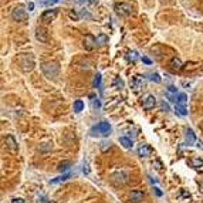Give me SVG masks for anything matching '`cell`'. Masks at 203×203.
Instances as JSON below:
<instances>
[{
  "mask_svg": "<svg viewBox=\"0 0 203 203\" xmlns=\"http://www.w3.org/2000/svg\"><path fill=\"white\" fill-rule=\"evenodd\" d=\"M185 133H186V143L187 145H192V143L196 141V135L193 133V131L190 129V128H187V129L185 131Z\"/></svg>",
  "mask_w": 203,
  "mask_h": 203,
  "instance_id": "5bb4252c",
  "label": "cell"
},
{
  "mask_svg": "<svg viewBox=\"0 0 203 203\" xmlns=\"http://www.w3.org/2000/svg\"><path fill=\"white\" fill-rule=\"evenodd\" d=\"M19 63H20V68L24 71V73L31 71L34 68V61H33V57L31 56H23Z\"/></svg>",
  "mask_w": 203,
  "mask_h": 203,
  "instance_id": "5b68a950",
  "label": "cell"
},
{
  "mask_svg": "<svg viewBox=\"0 0 203 203\" xmlns=\"http://www.w3.org/2000/svg\"><path fill=\"white\" fill-rule=\"evenodd\" d=\"M176 98H178L176 104H180V105H183V107H186V104H187V95L186 94H178Z\"/></svg>",
  "mask_w": 203,
  "mask_h": 203,
  "instance_id": "d6986e66",
  "label": "cell"
},
{
  "mask_svg": "<svg viewBox=\"0 0 203 203\" xmlns=\"http://www.w3.org/2000/svg\"><path fill=\"white\" fill-rule=\"evenodd\" d=\"M120 143L124 148H132V145H133L132 139H129V138H127V137H121L120 138Z\"/></svg>",
  "mask_w": 203,
  "mask_h": 203,
  "instance_id": "e0dca14e",
  "label": "cell"
},
{
  "mask_svg": "<svg viewBox=\"0 0 203 203\" xmlns=\"http://www.w3.org/2000/svg\"><path fill=\"white\" fill-rule=\"evenodd\" d=\"M182 61L179 60V58H173L172 61H170V68H172L173 71H178V70H180L182 68Z\"/></svg>",
  "mask_w": 203,
  "mask_h": 203,
  "instance_id": "2e32d148",
  "label": "cell"
},
{
  "mask_svg": "<svg viewBox=\"0 0 203 203\" xmlns=\"http://www.w3.org/2000/svg\"><path fill=\"white\" fill-rule=\"evenodd\" d=\"M56 16H57V10H56V9H48V10L43 11V14H41V21H43L44 24L51 23V21L56 19Z\"/></svg>",
  "mask_w": 203,
  "mask_h": 203,
  "instance_id": "ba28073f",
  "label": "cell"
},
{
  "mask_svg": "<svg viewBox=\"0 0 203 203\" xmlns=\"http://www.w3.org/2000/svg\"><path fill=\"white\" fill-rule=\"evenodd\" d=\"M142 61H143L145 64H151V60L148 58V57H142Z\"/></svg>",
  "mask_w": 203,
  "mask_h": 203,
  "instance_id": "d6a6232c",
  "label": "cell"
},
{
  "mask_svg": "<svg viewBox=\"0 0 203 203\" xmlns=\"http://www.w3.org/2000/svg\"><path fill=\"white\" fill-rule=\"evenodd\" d=\"M153 190H155V193H156V196H162V192H160L159 187L155 186V187H153Z\"/></svg>",
  "mask_w": 203,
  "mask_h": 203,
  "instance_id": "1f68e13d",
  "label": "cell"
},
{
  "mask_svg": "<svg viewBox=\"0 0 203 203\" xmlns=\"http://www.w3.org/2000/svg\"><path fill=\"white\" fill-rule=\"evenodd\" d=\"M97 43H98V44H105V43H107V36H104V34L98 36V37H97Z\"/></svg>",
  "mask_w": 203,
  "mask_h": 203,
  "instance_id": "4316f807",
  "label": "cell"
},
{
  "mask_svg": "<svg viewBox=\"0 0 203 203\" xmlns=\"http://www.w3.org/2000/svg\"><path fill=\"white\" fill-rule=\"evenodd\" d=\"M4 145H6V148L9 151H11V152H16L17 151V142L11 135H7L6 137V139H4Z\"/></svg>",
  "mask_w": 203,
  "mask_h": 203,
  "instance_id": "7c38bea8",
  "label": "cell"
},
{
  "mask_svg": "<svg viewBox=\"0 0 203 203\" xmlns=\"http://www.w3.org/2000/svg\"><path fill=\"white\" fill-rule=\"evenodd\" d=\"M11 19H13L14 21H19V23L24 21V20L27 19V11H26V9H23L21 6L14 7L13 11H11Z\"/></svg>",
  "mask_w": 203,
  "mask_h": 203,
  "instance_id": "277c9868",
  "label": "cell"
},
{
  "mask_svg": "<svg viewBox=\"0 0 203 203\" xmlns=\"http://www.w3.org/2000/svg\"><path fill=\"white\" fill-rule=\"evenodd\" d=\"M128 58H129L131 61H137V60H138V54H137V51H131L129 56H128Z\"/></svg>",
  "mask_w": 203,
  "mask_h": 203,
  "instance_id": "83f0119b",
  "label": "cell"
},
{
  "mask_svg": "<svg viewBox=\"0 0 203 203\" xmlns=\"http://www.w3.org/2000/svg\"><path fill=\"white\" fill-rule=\"evenodd\" d=\"M111 180H112V183L115 186H124V185L128 182V173L125 172V170L120 169L111 176Z\"/></svg>",
  "mask_w": 203,
  "mask_h": 203,
  "instance_id": "3957f363",
  "label": "cell"
},
{
  "mask_svg": "<svg viewBox=\"0 0 203 203\" xmlns=\"http://www.w3.org/2000/svg\"><path fill=\"white\" fill-rule=\"evenodd\" d=\"M189 163H190V166L192 168H202L203 166V159L199 156H193Z\"/></svg>",
  "mask_w": 203,
  "mask_h": 203,
  "instance_id": "9a60e30c",
  "label": "cell"
},
{
  "mask_svg": "<svg viewBox=\"0 0 203 203\" xmlns=\"http://www.w3.org/2000/svg\"><path fill=\"white\" fill-rule=\"evenodd\" d=\"M70 166H71V163H70V162H63V163H60V166H58V170H60V172H65V170L70 169Z\"/></svg>",
  "mask_w": 203,
  "mask_h": 203,
  "instance_id": "d4e9b609",
  "label": "cell"
},
{
  "mask_svg": "<svg viewBox=\"0 0 203 203\" xmlns=\"http://www.w3.org/2000/svg\"><path fill=\"white\" fill-rule=\"evenodd\" d=\"M143 192L142 190H139V189H133V190H131V193H129V200L132 203H138V202H141V200L143 199Z\"/></svg>",
  "mask_w": 203,
  "mask_h": 203,
  "instance_id": "8fae6325",
  "label": "cell"
},
{
  "mask_svg": "<svg viewBox=\"0 0 203 203\" xmlns=\"http://www.w3.org/2000/svg\"><path fill=\"white\" fill-rule=\"evenodd\" d=\"M156 105V98L153 95H147L145 98H143V101H142V107L145 108V110H152L153 107Z\"/></svg>",
  "mask_w": 203,
  "mask_h": 203,
  "instance_id": "9c48e42d",
  "label": "cell"
},
{
  "mask_svg": "<svg viewBox=\"0 0 203 203\" xmlns=\"http://www.w3.org/2000/svg\"><path fill=\"white\" fill-rule=\"evenodd\" d=\"M48 203H54V202H53V200H51V202H48Z\"/></svg>",
  "mask_w": 203,
  "mask_h": 203,
  "instance_id": "74e56055",
  "label": "cell"
},
{
  "mask_svg": "<svg viewBox=\"0 0 203 203\" xmlns=\"http://www.w3.org/2000/svg\"><path fill=\"white\" fill-rule=\"evenodd\" d=\"M175 111H176V114H179L180 117H186L187 115L186 107H183V105H180V104H176V105H175Z\"/></svg>",
  "mask_w": 203,
  "mask_h": 203,
  "instance_id": "ac0fdd59",
  "label": "cell"
},
{
  "mask_svg": "<svg viewBox=\"0 0 203 203\" xmlns=\"http://www.w3.org/2000/svg\"><path fill=\"white\" fill-rule=\"evenodd\" d=\"M141 85H142V80H141L139 77H135L133 81H132V88H133V90H138Z\"/></svg>",
  "mask_w": 203,
  "mask_h": 203,
  "instance_id": "cb8c5ba5",
  "label": "cell"
},
{
  "mask_svg": "<svg viewBox=\"0 0 203 203\" xmlns=\"http://www.w3.org/2000/svg\"><path fill=\"white\" fill-rule=\"evenodd\" d=\"M68 178H70V173H65V175H63V176H58V178H56V179H51L50 183H51V185H56V183H61V182H64V180H67Z\"/></svg>",
  "mask_w": 203,
  "mask_h": 203,
  "instance_id": "ffe728a7",
  "label": "cell"
},
{
  "mask_svg": "<svg viewBox=\"0 0 203 203\" xmlns=\"http://www.w3.org/2000/svg\"><path fill=\"white\" fill-rule=\"evenodd\" d=\"M168 91H169V92H176V88H175V87H172V85H170L169 88H168Z\"/></svg>",
  "mask_w": 203,
  "mask_h": 203,
  "instance_id": "e575fe53",
  "label": "cell"
},
{
  "mask_svg": "<svg viewBox=\"0 0 203 203\" xmlns=\"http://www.w3.org/2000/svg\"><path fill=\"white\" fill-rule=\"evenodd\" d=\"M92 84H94V87H100V84H101V74L100 73H97L95 75H94V81H92Z\"/></svg>",
  "mask_w": 203,
  "mask_h": 203,
  "instance_id": "484cf974",
  "label": "cell"
},
{
  "mask_svg": "<svg viewBox=\"0 0 203 203\" xmlns=\"http://www.w3.org/2000/svg\"><path fill=\"white\" fill-rule=\"evenodd\" d=\"M111 125H110V122H107V121H101L98 125H95V127H92L91 128V135H104V137H107V135H110L111 133Z\"/></svg>",
  "mask_w": 203,
  "mask_h": 203,
  "instance_id": "7a4b0ae2",
  "label": "cell"
},
{
  "mask_svg": "<svg viewBox=\"0 0 203 203\" xmlns=\"http://www.w3.org/2000/svg\"><path fill=\"white\" fill-rule=\"evenodd\" d=\"M83 46H84V48H85L87 51L94 50L95 46H97V38L94 36H91V34H87L85 38H84V41H83Z\"/></svg>",
  "mask_w": 203,
  "mask_h": 203,
  "instance_id": "52a82bcc",
  "label": "cell"
},
{
  "mask_svg": "<svg viewBox=\"0 0 203 203\" xmlns=\"http://www.w3.org/2000/svg\"><path fill=\"white\" fill-rule=\"evenodd\" d=\"M115 11H117V14H120V16H129V14L132 13V6H131L129 3L122 2V3L115 4Z\"/></svg>",
  "mask_w": 203,
  "mask_h": 203,
  "instance_id": "8992f818",
  "label": "cell"
},
{
  "mask_svg": "<svg viewBox=\"0 0 203 203\" xmlns=\"http://www.w3.org/2000/svg\"><path fill=\"white\" fill-rule=\"evenodd\" d=\"M162 108H163V110H169V105L163 102V104H162Z\"/></svg>",
  "mask_w": 203,
  "mask_h": 203,
  "instance_id": "d590c367",
  "label": "cell"
},
{
  "mask_svg": "<svg viewBox=\"0 0 203 203\" xmlns=\"http://www.w3.org/2000/svg\"><path fill=\"white\" fill-rule=\"evenodd\" d=\"M197 147H200L203 149V142H200V141H199V142H197Z\"/></svg>",
  "mask_w": 203,
  "mask_h": 203,
  "instance_id": "8d00e7d4",
  "label": "cell"
},
{
  "mask_svg": "<svg viewBox=\"0 0 203 203\" xmlns=\"http://www.w3.org/2000/svg\"><path fill=\"white\" fill-rule=\"evenodd\" d=\"M101 145H102V147H101V149H102V151H105V149H107V147H108V148L111 147V143H110V142H102V143H101Z\"/></svg>",
  "mask_w": 203,
  "mask_h": 203,
  "instance_id": "f1b7e54d",
  "label": "cell"
},
{
  "mask_svg": "<svg viewBox=\"0 0 203 203\" xmlns=\"http://www.w3.org/2000/svg\"><path fill=\"white\" fill-rule=\"evenodd\" d=\"M11 203H26L23 199H20V197H16V199L11 200Z\"/></svg>",
  "mask_w": 203,
  "mask_h": 203,
  "instance_id": "4dcf8cb0",
  "label": "cell"
},
{
  "mask_svg": "<svg viewBox=\"0 0 203 203\" xmlns=\"http://www.w3.org/2000/svg\"><path fill=\"white\" fill-rule=\"evenodd\" d=\"M53 2H58V0H53Z\"/></svg>",
  "mask_w": 203,
  "mask_h": 203,
  "instance_id": "f35d334b",
  "label": "cell"
},
{
  "mask_svg": "<svg viewBox=\"0 0 203 203\" xmlns=\"http://www.w3.org/2000/svg\"><path fill=\"white\" fill-rule=\"evenodd\" d=\"M137 152L139 156H149L151 153H152V148H151L149 145H139Z\"/></svg>",
  "mask_w": 203,
  "mask_h": 203,
  "instance_id": "4fadbf2b",
  "label": "cell"
},
{
  "mask_svg": "<svg viewBox=\"0 0 203 203\" xmlns=\"http://www.w3.org/2000/svg\"><path fill=\"white\" fill-rule=\"evenodd\" d=\"M41 71H43V74L48 80H56L58 77V73H60V65L57 63H54V61L43 63L41 64Z\"/></svg>",
  "mask_w": 203,
  "mask_h": 203,
  "instance_id": "6da1fadb",
  "label": "cell"
},
{
  "mask_svg": "<svg viewBox=\"0 0 203 203\" xmlns=\"http://www.w3.org/2000/svg\"><path fill=\"white\" fill-rule=\"evenodd\" d=\"M147 75L151 81H153V83H160V77L158 73H148Z\"/></svg>",
  "mask_w": 203,
  "mask_h": 203,
  "instance_id": "7402d4cb",
  "label": "cell"
},
{
  "mask_svg": "<svg viewBox=\"0 0 203 203\" xmlns=\"http://www.w3.org/2000/svg\"><path fill=\"white\" fill-rule=\"evenodd\" d=\"M92 104H94V107H95V108H100V107H101L100 101H98V100H95V98H94V100H92Z\"/></svg>",
  "mask_w": 203,
  "mask_h": 203,
  "instance_id": "f546056e",
  "label": "cell"
},
{
  "mask_svg": "<svg viewBox=\"0 0 203 203\" xmlns=\"http://www.w3.org/2000/svg\"><path fill=\"white\" fill-rule=\"evenodd\" d=\"M36 38L40 41V43H47V41H48V33H47L46 29H43V27H37Z\"/></svg>",
  "mask_w": 203,
  "mask_h": 203,
  "instance_id": "30bf717a",
  "label": "cell"
},
{
  "mask_svg": "<svg viewBox=\"0 0 203 203\" xmlns=\"http://www.w3.org/2000/svg\"><path fill=\"white\" fill-rule=\"evenodd\" d=\"M112 85H114V88H124V81L121 80L120 77H117V78H114Z\"/></svg>",
  "mask_w": 203,
  "mask_h": 203,
  "instance_id": "603a6c76",
  "label": "cell"
},
{
  "mask_svg": "<svg viewBox=\"0 0 203 203\" xmlns=\"http://www.w3.org/2000/svg\"><path fill=\"white\" fill-rule=\"evenodd\" d=\"M84 110V102L81 100H77L74 101V111L75 112H81V111Z\"/></svg>",
  "mask_w": 203,
  "mask_h": 203,
  "instance_id": "44dd1931",
  "label": "cell"
},
{
  "mask_svg": "<svg viewBox=\"0 0 203 203\" xmlns=\"http://www.w3.org/2000/svg\"><path fill=\"white\" fill-rule=\"evenodd\" d=\"M27 9H29V11L34 10V3H29V6H27Z\"/></svg>",
  "mask_w": 203,
  "mask_h": 203,
  "instance_id": "836d02e7",
  "label": "cell"
}]
</instances>
